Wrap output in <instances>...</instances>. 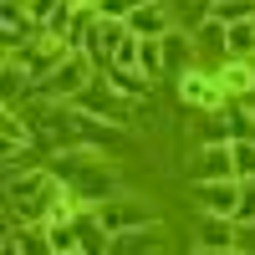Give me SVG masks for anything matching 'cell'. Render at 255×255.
<instances>
[{"label": "cell", "instance_id": "1", "mask_svg": "<svg viewBox=\"0 0 255 255\" xmlns=\"http://www.w3.org/2000/svg\"><path fill=\"white\" fill-rule=\"evenodd\" d=\"M199 204L209 209V215H230V220H235V209H240V184H235V179H204V184H199Z\"/></svg>", "mask_w": 255, "mask_h": 255}, {"label": "cell", "instance_id": "2", "mask_svg": "<svg viewBox=\"0 0 255 255\" xmlns=\"http://www.w3.org/2000/svg\"><path fill=\"white\" fill-rule=\"evenodd\" d=\"M179 92H184V102H194V108H204V113H215L225 102V87H215L204 72H184L179 77Z\"/></svg>", "mask_w": 255, "mask_h": 255}, {"label": "cell", "instance_id": "3", "mask_svg": "<svg viewBox=\"0 0 255 255\" xmlns=\"http://www.w3.org/2000/svg\"><path fill=\"white\" fill-rule=\"evenodd\" d=\"M82 87H87V61H82V56L61 61V67L46 77V92H51V97H77Z\"/></svg>", "mask_w": 255, "mask_h": 255}, {"label": "cell", "instance_id": "4", "mask_svg": "<svg viewBox=\"0 0 255 255\" xmlns=\"http://www.w3.org/2000/svg\"><path fill=\"white\" fill-rule=\"evenodd\" d=\"M199 250H235V225H230V215H209L204 220Z\"/></svg>", "mask_w": 255, "mask_h": 255}, {"label": "cell", "instance_id": "5", "mask_svg": "<svg viewBox=\"0 0 255 255\" xmlns=\"http://www.w3.org/2000/svg\"><path fill=\"white\" fill-rule=\"evenodd\" d=\"M128 26H133L138 36H168V15H163V5H133V15H128Z\"/></svg>", "mask_w": 255, "mask_h": 255}, {"label": "cell", "instance_id": "6", "mask_svg": "<svg viewBox=\"0 0 255 255\" xmlns=\"http://www.w3.org/2000/svg\"><path fill=\"white\" fill-rule=\"evenodd\" d=\"M148 220V209H138V204H113V209H97V225L102 230H113V235H123L128 225H143Z\"/></svg>", "mask_w": 255, "mask_h": 255}, {"label": "cell", "instance_id": "7", "mask_svg": "<svg viewBox=\"0 0 255 255\" xmlns=\"http://www.w3.org/2000/svg\"><path fill=\"white\" fill-rule=\"evenodd\" d=\"M194 174L199 179H230V174H235V158H230V143L220 148H204V158H199V168H194Z\"/></svg>", "mask_w": 255, "mask_h": 255}, {"label": "cell", "instance_id": "8", "mask_svg": "<svg viewBox=\"0 0 255 255\" xmlns=\"http://www.w3.org/2000/svg\"><path fill=\"white\" fill-rule=\"evenodd\" d=\"M220 87H230V92H250V87H255V72L245 67V61H225V67H220Z\"/></svg>", "mask_w": 255, "mask_h": 255}, {"label": "cell", "instance_id": "9", "mask_svg": "<svg viewBox=\"0 0 255 255\" xmlns=\"http://www.w3.org/2000/svg\"><path fill=\"white\" fill-rule=\"evenodd\" d=\"M225 46L230 51H250L255 46V26H250V20H230V26H225Z\"/></svg>", "mask_w": 255, "mask_h": 255}, {"label": "cell", "instance_id": "10", "mask_svg": "<svg viewBox=\"0 0 255 255\" xmlns=\"http://www.w3.org/2000/svg\"><path fill=\"white\" fill-rule=\"evenodd\" d=\"M230 158H235L240 179H255V143H230Z\"/></svg>", "mask_w": 255, "mask_h": 255}, {"label": "cell", "instance_id": "11", "mask_svg": "<svg viewBox=\"0 0 255 255\" xmlns=\"http://www.w3.org/2000/svg\"><path fill=\"white\" fill-rule=\"evenodd\" d=\"M250 15H255L250 0H220L215 5V20H250Z\"/></svg>", "mask_w": 255, "mask_h": 255}, {"label": "cell", "instance_id": "12", "mask_svg": "<svg viewBox=\"0 0 255 255\" xmlns=\"http://www.w3.org/2000/svg\"><path fill=\"white\" fill-rule=\"evenodd\" d=\"M184 56H189V41H184L179 31H168V36H163V67H179Z\"/></svg>", "mask_w": 255, "mask_h": 255}, {"label": "cell", "instance_id": "13", "mask_svg": "<svg viewBox=\"0 0 255 255\" xmlns=\"http://www.w3.org/2000/svg\"><path fill=\"white\" fill-rule=\"evenodd\" d=\"M235 220H255V179L240 184V209H235Z\"/></svg>", "mask_w": 255, "mask_h": 255}, {"label": "cell", "instance_id": "14", "mask_svg": "<svg viewBox=\"0 0 255 255\" xmlns=\"http://www.w3.org/2000/svg\"><path fill=\"white\" fill-rule=\"evenodd\" d=\"M235 250H255V220H240L235 225Z\"/></svg>", "mask_w": 255, "mask_h": 255}, {"label": "cell", "instance_id": "15", "mask_svg": "<svg viewBox=\"0 0 255 255\" xmlns=\"http://www.w3.org/2000/svg\"><path fill=\"white\" fill-rule=\"evenodd\" d=\"M5 138H10V143H15V138H20V143H26V128H20L15 118H5Z\"/></svg>", "mask_w": 255, "mask_h": 255}, {"label": "cell", "instance_id": "16", "mask_svg": "<svg viewBox=\"0 0 255 255\" xmlns=\"http://www.w3.org/2000/svg\"><path fill=\"white\" fill-rule=\"evenodd\" d=\"M250 113H255V102H250Z\"/></svg>", "mask_w": 255, "mask_h": 255}]
</instances>
